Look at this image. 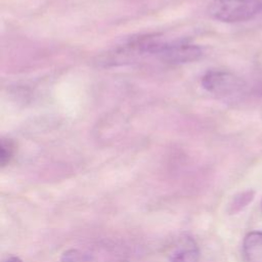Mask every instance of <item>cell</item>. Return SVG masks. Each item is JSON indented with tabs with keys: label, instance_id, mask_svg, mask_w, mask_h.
Segmentation results:
<instances>
[{
	"label": "cell",
	"instance_id": "obj_5",
	"mask_svg": "<svg viewBox=\"0 0 262 262\" xmlns=\"http://www.w3.org/2000/svg\"><path fill=\"white\" fill-rule=\"evenodd\" d=\"M243 254L246 262H262V231H252L245 236Z\"/></svg>",
	"mask_w": 262,
	"mask_h": 262
},
{
	"label": "cell",
	"instance_id": "obj_3",
	"mask_svg": "<svg viewBox=\"0 0 262 262\" xmlns=\"http://www.w3.org/2000/svg\"><path fill=\"white\" fill-rule=\"evenodd\" d=\"M202 54L200 46L185 41H175L171 43L163 42L157 56L165 62L180 64L198 60Z\"/></svg>",
	"mask_w": 262,
	"mask_h": 262
},
{
	"label": "cell",
	"instance_id": "obj_4",
	"mask_svg": "<svg viewBox=\"0 0 262 262\" xmlns=\"http://www.w3.org/2000/svg\"><path fill=\"white\" fill-rule=\"evenodd\" d=\"M170 262H199L200 250L193 237L180 234L172 239L166 250Z\"/></svg>",
	"mask_w": 262,
	"mask_h": 262
},
{
	"label": "cell",
	"instance_id": "obj_8",
	"mask_svg": "<svg viewBox=\"0 0 262 262\" xmlns=\"http://www.w3.org/2000/svg\"><path fill=\"white\" fill-rule=\"evenodd\" d=\"M3 262H23L19 258H17V257H10V258H8V259H6L5 261H3Z\"/></svg>",
	"mask_w": 262,
	"mask_h": 262
},
{
	"label": "cell",
	"instance_id": "obj_6",
	"mask_svg": "<svg viewBox=\"0 0 262 262\" xmlns=\"http://www.w3.org/2000/svg\"><path fill=\"white\" fill-rule=\"evenodd\" d=\"M15 151L14 142L10 138L2 137L0 141V164L1 167L7 165L12 159Z\"/></svg>",
	"mask_w": 262,
	"mask_h": 262
},
{
	"label": "cell",
	"instance_id": "obj_7",
	"mask_svg": "<svg viewBox=\"0 0 262 262\" xmlns=\"http://www.w3.org/2000/svg\"><path fill=\"white\" fill-rule=\"evenodd\" d=\"M254 198V192L252 190H248L245 192L239 193L236 195L233 200V202L230 205V212H237L244 207H246Z\"/></svg>",
	"mask_w": 262,
	"mask_h": 262
},
{
	"label": "cell",
	"instance_id": "obj_1",
	"mask_svg": "<svg viewBox=\"0 0 262 262\" xmlns=\"http://www.w3.org/2000/svg\"><path fill=\"white\" fill-rule=\"evenodd\" d=\"M261 12V0H213L208 7L209 15L223 23L247 21Z\"/></svg>",
	"mask_w": 262,
	"mask_h": 262
},
{
	"label": "cell",
	"instance_id": "obj_2",
	"mask_svg": "<svg viewBox=\"0 0 262 262\" xmlns=\"http://www.w3.org/2000/svg\"><path fill=\"white\" fill-rule=\"evenodd\" d=\"M203 88L219 98H231L241 94L245 84L234 74L223 70H210L201 80Z\"/></svg>",
	"mask_w": 262,
	"mask_h": 262
}]
</instances>
